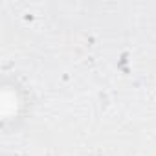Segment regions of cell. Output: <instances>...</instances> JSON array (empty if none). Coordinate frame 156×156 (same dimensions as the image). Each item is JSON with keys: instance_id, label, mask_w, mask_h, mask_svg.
Wrapping results in <instances>:
<instances>
[{"instance_id": "7a4b0ae2", "label": "cell", "mask_w": 156, "mask_h": 156, "mask_svg": "<svg viewBox=\"0 0 156 156\" xmlns=\"http://www.w3.org/2000/svg\"><path fill=\"white\" fill-rule=\"evenodd\" d=\"M88 156H110V154H107V152H94V154H88Z\"/></svg>"}, {"instance_id": "6da1fadb", "label": "cell", "mask_w": 156, "mask_h": 156, "mask_svg": "<svg viewBox=\"0 0 156 156\" xmlns=\"http://www.w3.org/2000/svg\"><path fill=\"white\" fill-rule=\"evenodd\" d=\"M30 112V94L17 77H4L0 83V123L17 129Z\"/></svg>"}]
</instances>
